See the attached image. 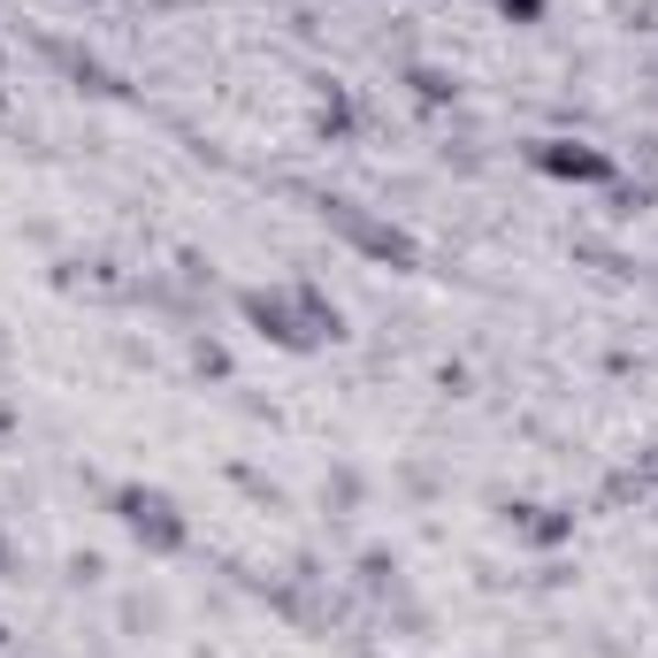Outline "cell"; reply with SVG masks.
I'll list each match as a JSON object with an SVG mask.
<instances>
[{"label": "cell", "mask_w": 658, "mask_h": 658, "mask_svg": "<svg viewBox=\"0 0 658 658\" xmlns=\"http://www.w3.org/2000/svg\"><path fill=\"white\" fill-rule=\"evenodd\" d=\"M544 168H559V176H605V154H567V146H544Z\"/></svg>", "instance_id": "cell-1"}, {"label": "cell", "mask_w": 658, "mask_h": 658, "mask_svg": "<svg viewBox=\"0 0 658 658\" xmlns=\"http://www.w3.org/2000/svg\"><path fill=\"white\" fill-rule=\"evenodd\" d=\"M505 8H513V15H536V8H544V0H505Z\"/></svg>", "instance_id": "cell-2"}]
</instances>
